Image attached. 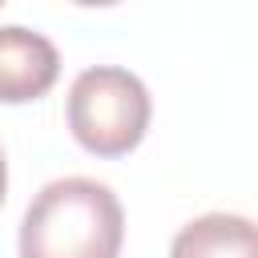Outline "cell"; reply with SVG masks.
<instances>
[{"label":"cell","instance_id":"cell-1","mask_svg":"<svg viewBox=\"0 0 258 258\" xmlns=\"http://www.w3.org/2000/svg\"><path fill=\"white\" fill-rule=\"evenodd\" d=\"M125 210L105 181L56 177L24 210L20 258H117Z\"/></svg>","mask_w":258,"mask_h":258},{"label":"cell","instance_id":"cell-2","mask_svg":"<svg viewBox=\"0 0 258 258\" xmlns=\"http://www.w3.org/2000/svg\"><path fill=\"white\" fill-rule=\"evenodd\" d=\"M149 89L141 77L117 64L85 69L69 89V129L97 157H121L137 149L149 129Z\"/></svg>","mask_w":258,"mask_h":258},{"label":"cell","instance_id":"cell-3","mask_svg":"<svg viewBox=\"0 0 258 258\" xmlns=\"http://www.w3.org/2000/svg\"><path fill=\"white\" fill-rule=\"evenodd\" d=\"M56 73H60V56L48 36L24 24L0 28V101L4 105H24L44 97Z\"/></svg>","mask_w":258,"mask_h":258},{"label":"cell","instance_id":"cell-4","mask_svg":"<svg viewBox=\"0 0 258 258\" xmlns=\"http://www.w3.org/2000/svg\"><path fill=\"white\" fill-rule=\"evenodd\" d=\"M169 258H258V226L242 214H202L177 230Z\"/></svg>","mask_w":258,"mask_h":258},{"label":"cell","instance_id":"cell-5","mask_svg":"<svg viewBox=\"0 0 258 258\" xmlns=\"http://www.w3.org/2000/svg\"><path fill=\"white\" fill-rule=\"evenodd\" d=\"M4 189H8V165H4V153H0V206H4Z\"/></svg>","mask_w":258,"mask_h":258}]
</instances>
